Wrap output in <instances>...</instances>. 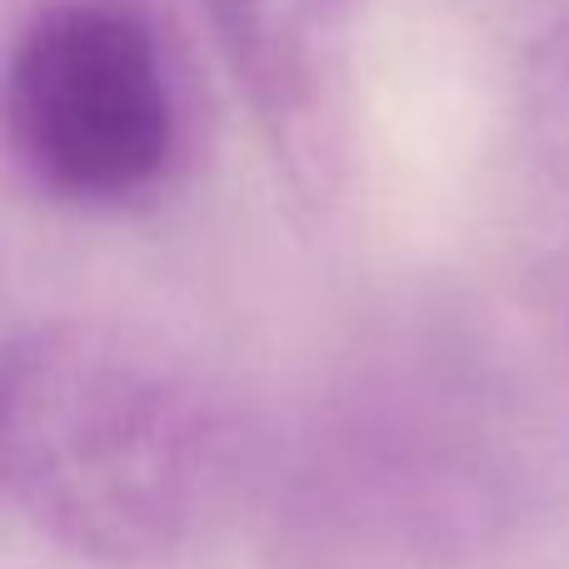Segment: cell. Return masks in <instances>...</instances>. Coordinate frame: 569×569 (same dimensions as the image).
<instances>
[{"mask_svg":"<svg viewBox=\"0 0 569 569\" xmlns=\"http://www.w3.org/2000/svg\"><path fill=\"white\" fill-rule=\"evenodd\" d=\"M236 96L305 220L355 186L365 0H200Z\"/></svg>","mask_w":569,"mask_h":569,"instance_id":"3957f363","label":"cell"},{"mask_svg":"<svg viewBox=\"0 0 569 569\" xmlns=\"http://www.w3.org/2000/svg\"><path fill=\"white\" fill-rule=\"evenodd\" d=\"M6 500L46 545L106 569L196 550L240 475L216 380L156 335L80 315L10 325L0 365Z\"/></svg>","mask_w":569,"mask_h":569,"instance_id":"6da1fadb","label":"cell"},{"mask_svg":"<svg viewBox=\"0 0 569 569\" xmlns=\"http://www.w3.org/2000/svg\"><path fill=\"white\" fill-rule=\"evenodd\" d=\"M520 110L535 150L569 176V16L535 36L520 76Z\"/></svg>","mask_w":569,"mask_h":569,"instance_id":"277c9868","label":"cell"},{"mask_svg":"<svg viewBox=\"0 0 569 569\" xmlns=\"http://www.w3.org/2000/svg\"><path fill=\"white\" fill-rule=\"evenodd\" d=\"M6 140L50 200L126 210L186 156V100L136 0H40L6 56Z\"/></svg>","mask_w":569,"mask_h":569,"instance_id":"7a4b0ae2","label":"cell"}]
</instances>
